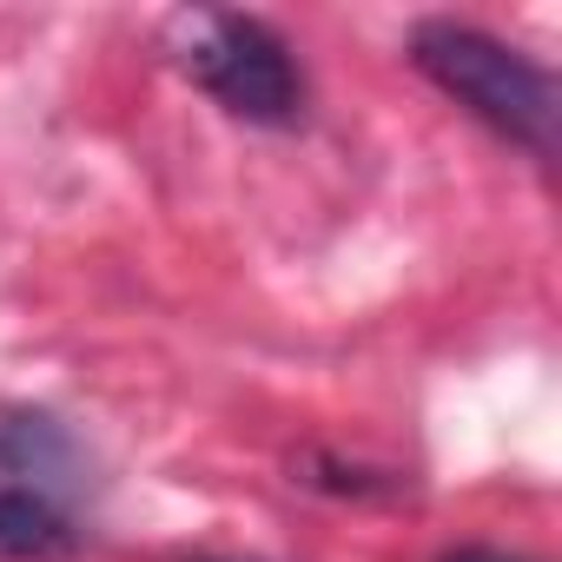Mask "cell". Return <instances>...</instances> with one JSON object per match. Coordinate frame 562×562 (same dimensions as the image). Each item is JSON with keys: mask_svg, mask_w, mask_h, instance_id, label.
I'll return each instance as SVG.
<instances>
[{"mask_svg": "<svg viewBox=\"0 0 562 562\" xmlns=\"http://www.w3.org/2000/svg\"><path fill=\"white\" fill-rule=\"evenodd\" d=\"M8 483L80 496L87 490V450H80V437L54 411L0 404V490H8Z\"/></svg>", "mask_w": 562, "mask_h": 562, "instance_id": "3", "label": "cell"}, {"mask_svg": "<svg viewBox=\"0 0 562 562\" xmlns=\"http://www.w3.org/2000/svg\"><path fill=\"white\" fill-rule=\"evenodd\" d=\"M292 483L325 490V496H358V503H371V496H404V476H397V470H371V463L338 457V450H305V457H292Z\"/></svg>", "mask_w": 562, "mask_h": 562, "instance_id": "5", "label": "cell"}, {"mask_svg": "<svg viewBox=\"0 0 562 562\" xmlns=\"http://www.w3.org/2000/svg\"><path fill=\"white\" fill-rule=\"evenodd\" d=\"M87 542L80 529V496L8 483L0 490V562H60Z\"/></svg>", "mask_w": 562, "mask_h": 562, "instance_id": "4", "label": "cell"}, {"mask_svg": "<svg viewBox=\"0 0 562 562\" xmlns=\"http://www.w3.org/2000/svg\"><path fill=\"white\" fill-rule=\"evenodd\" d=\"M192 562H258V555H192Z\"/></svg>", "mask_w": 562, "mask_h": 562, "instance_id": "7", "label": "cell"}, {"mask_svg": "<svg viewBox=\"0 0 562 562\" xmlns=\"http://www.w3.org/2000/svg\"><path fill=\"white\" fill-rule=\"evenodd\" d=\"M411 67L457 100L476 126H490L503 146L529 153L536 166L555 159V120H562V93L555 74L542 60H529L522 47L470 27V21H417L404 41Z\"/></svg>", "mask_w": 562, "mask_h": 562, "instance_id": "1", "label": "cell"}, {"mask_svg": "<svg viewBox=\"0 0 562 562\" xmlns=\"http://www.w3.org/2000/svg\"><path fill=\"white\" fill-rule=\"evenodd\" d=\"M437 562H536V555H522V549H496V542H457V549H443Z\"/></svg>", "mask_w": 562, "mask_h": 562, "instance_id": "6", "label": "cell"}, {"mask_svg": "<svg viewBox=\"0 0 562 562\" xmlns=\"http://www.w3.org/2000/svg\"><path fill=\"white\" fill-rule=\"evenodd\" d=\"M172 67L232 120L245 126H299L305 120V67L292 41L258 14H225V8H192L172 14L166 27Z\"/></svg>", "mask_w": 562, "mask_h": 562, "instance_id": "2", "label": "cell"}]
</instances>
